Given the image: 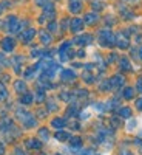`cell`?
I'll use <instances>...</instances> for the list:
<instances>
[{"instance_id":"4316f807","label":"cell","mask_w":142,"mask_h":155,"mask_svg":"<svg viewBox=\"0 0 142 155\" xmlns=\"http://www.w3.org/2000/svg\"><path fill=\"white\" fill-rule=\"evenodd\" d=\"M56 27H57V25H56L54 22H51V23L48 25V30H51V31H56Z\"/></svg>"},{"instance_id":"6da1fadb","label":"cell","mask_w":142,"mask_h":155,"mask_svg":"<svg viewBox=\"0 0 142 155\" xmlns=\"http://www.w3.org/2000/svg\"><path fill=\"white\" fill-rule=\"evenodd\" d=\"M99 41L104 47H113L116 45V37L113 36V33L110 30H102L99 33Z\"/></svg>"},{"instance_id":"9a60e30c","label":"cell","mask_w":142,"mask_h":155,"mask_svg":"<svg viewBox=\"0 0 142 155\" xmlns=\"http://www.w3.org/2000/svg\"><path fill=\"white\" fill-rule=\"evenodd\" d=\"M51 126L56 127V129H62L63 126H65V120H62V118H56V120H53Z\"/></svg>"},{"instance_id":"ffe728a7","label":"cell","mask_w":142,"mask_h":155,"mask_svg":"<svg viewBox=\"0 0 142 155\" xmlns=\"http://www.w3.org/2000/svg\"><path fill=\"white\" fill-rule=\"evenodd\" d=\"M56 138H57L59 141H65L67 138H70V135L65 134V132H59V134H56Z\"/></svg>"},{"instance_id":"52a82bcc","label":"cell","mask_w":142,"mask_h":155,"mask_svg":"<svg viewBox=\"0 0 142 155\" xmlns=\"http://www.w3.org/2000/svg\"><path fill=\"white\" fill-rule=\"evenodd\" d=\"M71 30L74 31V33H80L82 30H84V22L80 20V19H73V22H71Z\"/></svg>"},{"instance_id":"277c9868","label":"cell","mask_w":142,"mask_h":155,"mask_svg":"<svg viewBox=\"0 0 142 155\" xmlns=\"http://www.w3.org/2000/svg\"><path fill=\"white\" fill-rule=\"evenodd\" d=\"M60 79H62L63 82H71V81L76 79V74H74L73 70H62V73H60Z\"/></svg>"},{"instance_id":"f546056e","label":"cell","mask_w":142,"mask_h":155,"mask_svg":"<svg viewBox=\"0 0 142 155\" xmlns=\"http://www.w3.org/2000/svg\"><path fill=\"white\" fill-rule=\"evenodd\" d=\"M14 155H25V153H23V152H20V150H16V153H14Z\"/></svg>"},{"instance_id":"d6986e66","label":"cell","mask_w":142,"mask_h":155,"mask_svg":"<svg viewBox=\"0 0 142 155\" xmlns=\"http://www.w3.org/2000/svg\"><path fill=\"white\" fill-rule=\"evenodd\" d=\"M6 96H8V92H6L5 85H3V84H0V101L6 99Z\"/></svg>"},{"instance_id":"30bf717a","label":"cell","mask_w":142,"mask_h":155,"mask_svg":"<svg viewBox=\"0 0 142 155\" xmlns=\"http://www.w3.org/2000/svg\"><path fill=\"white\" fill-rule=\"evenodd\" d=\"M124 84V78L122 76H113L110 79V87H121Z\"/></svg>"},{"instance_id":"603a6c76","label":"cell","mask_w":142,"mask_h":155,"mask_svg":"<svg viewBox=\"0 0 142 155\" xmlns=\"http://www.w3.org/2000/svg\"><path fill=\"white\" fill-rule=\"evenodd\" d=\"M27 146L28 147H40V143H39V141H28Z\"/></svg>"},{"instance_id":"2e32d148","label":"cell","mask_w":142,"mask_h":155,"mask_svg":"<svg viewBox=\"0 0 142 155\" xmlns=\"http://www.w3.org/2000/svg\"><path fill=\"white\" fill-rule=\"evenodd\" d=\"M39 36H40V41H42L43 44H49V42H51V36H49L46 31H40V33H39Z\"/></svg>"},{"instance_id":"f1b7e54d","label":"cell","mask_w":142,"mask_h":155,"mask_svg":"<svg viewBox=\"0 0 142 155\" xmlns=\"http://www.w3.org/2000/svg\"><path fill=\"white\" fill-rule=\"evenodd\" d=\"M137 44H142V36H137Z\"/></svg>"},{"instance_id":"83f0119b","label":"cell","mask_w":142,"mask_h":155,"mask_svg":"<svg viewBox=\"0 0 142 155\" xmlns=\"http://www.w3.org/2000/svg\"><path fill=\"white\" fill-rule=\"evenodd\" d=\"M136 106H137V109H139V110H142V98H139V99H137Z\"/></svg>"},{"instance_id":"44dd1931","label":"cell","mask_w":142,"mask_h":155,"mask_svg":"<svg viewBox=\"0 0 142 155\" xmlns=\"http://www.w3.org/2000/svg\"><path fill=\"white\" fill-rule=\"evenodd\" d=\"M124 98H125V99H131V98H133V88H125Z\"/></svg>"},{"instance_id":"e0dca14e","label":"cell","mask_w":142,"mask_h":155,"mask_svg":"<svg viewBox=\"0 0 142 155\" xmlns=\"http://www.w3.org/2000/svg\"><path fill=\"white\" fill-rule=\"evenodd\" d=\"M119 115L122 116V118H130V116H131V110L128 109V107H122L119 110Z\"/></svg>"},{"instance_id":"484cf974","label":"cell","mask_w":142,"mask_h":155,"mask_svg":"<svg viewBox=\"0 0 142 155\" xmlns=\"http://www.w3.org/2000/svg\"><path fill=\"white\" fill-rule=\"evenodd\" d=\"M136 87H137V90L142 93V78H139L137 79V84H136Z\"/></svg>"},{"instance_id":"5bb4252c","label":"cell","mask_w":142,"mask_h":155,"mask_svg":"<svg viewBox=\"0 0 142 155\" xmlns=\"http://www.w3.org/2000/svg\"><path fill=\"white\" fill-rule=\"evenodd\" d=\"M12 123L9 118H3L2 121H0V130H8V129H11Z\"/></svg>"},{"instance_id":"4fadbf2b","label":"cell","mask_w":142,"mask_h":155,"mask_svg":"<svg viewBox=\"0 0 142 155\" xmlns=\"http://www.w3.org/2000/svg\"><path fill=\"white\" fill-rule=\"evenodd\" d=\"M97 19H99V16L96 14V12H90V14H87V16H85V22H87L88 25L96 23V22H97Z\"/></svg>"},{"instance_id":"d6a6232c","label":"cell","mask_w":142,"mask_h":155,"mask_svg":"<svg viewBox=\"0 0 142 155\" xmlns=\"http://www.w3.org/2000/svg\"><path fill=\"white\" fill-rule=\"evenodd\" d=\"M122 155H131V153H128V152H124V153H122Z\"/></svg>"},{"instance_id":"4dcf8cb0","label":"cell","mask_w":142,"mask_h":155,"mask_svg":"<svg viewBox=\"0 0 142 155\" xmlns=\"http://www.w3.org/2000/svg\"><path fill=\"white\" fill-rule=\"evenodd\" d=\"M3 150H5V149H3V146H2V144H0V155H2V153H3Z\"/></svg>"},{"instance_id":"8fae6325","label":"cell","mask_w":142,"mask_h":155,"mask_svg":"<svg viewBox=\"0 0 142 155\" xmlns=\"http://www.w3.org/2000/svg\"><path fill=\"white\" fill-rule=\"evenodd\" d=\"M91 41H93V37L90 36V34H85V36H82V37H77V39H76V42H77V44H80V45L91 44Z\"/></svg>"},{"instance_id":"d4e9b609","label":"cell","mask_w":142,"mask_h":155,"mask_svg":"<svg viewBox=\"0 0 142 155\" xmlns=\"http://www.w3.org/2000/svg\"><path fill=\"white\" fill-rule=\"evenodd\" d=\"M39 134H40V137H43L45 140H48V130H46V129H42Z\"/></svg>"},{"instance_id":"9c48e42d","label":"cell","mask_w":142,"mask_h":155,"mask_svg":"<svg viewBox=\"0 0 142 155\" xmlns=\"http://www.w3.org/2000/svg\"><path fill=\"white\" fill-rule=\"evenodd\" d=\"M128 39H125V37H122V34H119L118 37H116V45H118L119 48H128Z\"/></svg>"},{"instance_id":"7402d4cb","label":"cell","mask_w":142,"mask_h":155,"mask_svg":"<svg viewBox=\"0 0 142 155\" xmlns=\"http://www.w3.org/2000/svg\"><path fill=\"white\" fill-rule=\"evenodd\" d=\"M121 67H122L124 70H130V68H131V67H130V62H128V61H127L125 58H124V59L121 61Z\"/></svg>"},{"instance_id":"7c38bea8","label":"cell","mask_w":142,"mask_h":155,"mask_svg":"<svg viewBox=\"0 0 142 155\" xmlns=\"http://www.w3.org/2000/svg\"><path fill=\"white\" fill-rule=\"evenodd\" d=\"M14 88H16V92H19V93H27V85H25L23 81H16L14 82Z\"/></svg>"},{"instance_id":"ac0fdd59","label":"cell","mask_w":142,"mask_h":155,"mask_svg":"<svg viewBox=\"0 0 142 155\" xmlns=\"http://www.w3.org/2000/svg\"><path fill=\"white\" fill-rule=\"evenodd\" d=\"M33 102V95L31 93H25L22 96V104H31Z\"/></svg>"},{"instance_id":"7a4b0ae2","label":"cell","mask_w":142,"mask_h":155,"mask_svg":"<svg viewBox=\"0 0 142 155\" xmlns=\"http://www.w3.org/2000/svg\"><path fill=\"white\" fill-rule=\"evenodd\" d=\"M17 115H19V118L22 120V123L27 126V127H33V126H36V120L31 116V113H28V112H23V110H17Z\"/></svg>"},{"instance_id":"3957f363","label":"cell","mask_w":142,"mask_h":155,"mask_svg":"<svg viewBox=\"0 0 142 155\" xmlns=\"http://www.w3.org/2000/svg\"><path fill=\"white\" fill-rule=\"evenodd\" d=\"M6 30L11 33H17L20 30V25H19V19L16 16H9L6 20Z\"/></svg>"},{"instance_id":"1f68e13d","label":"cell","mask_w":142,"mask_h":155,"mask_svg":"<svg viewBox=\"0 0 142 155\" xmlns=\"http://www.w3.org/2000/svg\"><path fill=\"white\" fill-rule=\"evenodd\" d=\"M139 58H140V59H142V48H140V50H139Z\"/></svg>"},{"instance_id":"5b68a950","label":"cell","mask_w":142,"mask_h":155,"mask_svg":"<svg viewBox=\"0 0 142 155\" xmlns=\"http://www.w3.org/2000/svg\"><path fill=\"white\" fill-rule=\"evenodd\" d=\"M14 45H16V44H14V41H12L11 37H5L3 41H2V50L6 51V53H8V51L14 50Z\"/></svg>"},{"instance_id":"8992f818","label":"cell","mask_w":142,"mask_h":155,"mask_svg":"<svg viewBox=\"0 0 142 155\" xmlns=\"http://www.w3.org/2000/svg\"><path fill=\"white\" fill-rule=\"evenodd\" d=\"M82 9V0H70V11L77 14Z\"/></svg>"},{"instance_id":"cb8c5ba5","label":"cell","mask_w":142,"mask_h":155,"mask_svg":"<svg viewBox=\"0 0 142 155\" xmlns=\"http://www.w3.org/2000/svg\"><path fill=\"white\" fill-rule=\"evenodd\" d=\"M36 3L40 5V6H46V5L49 3V0H36Z\"/></svg>"},{"instance_id":"ba28073f","label":"cell","mask_w":142,"mask_h":155,"mask_svg":"<svg viewBox=\"0 0 142 155\" xmlns=\"http://www.w3.org/2000/svg\"><path fill=\"white\" fill-rule=\"evenodd\" d=\"M34 36H36V30L34 28H28V30H25V33L22 34V39H23V42H30V41H33Z\"/></svg>"}]
</instances>
